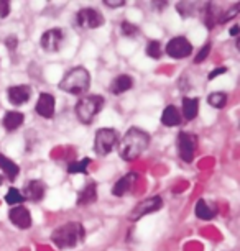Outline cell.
<instances>
[{"instance_id":"1","label":"cell","mask_w":240,"mask_h":251,"mask_svg":"<svg viewBox=\"0 0 240 251\" xmlns=\"http://www.w3.org/2000/svg\"><path fill=\"white\" fill-rule=\"evenodd\" d=\"M150 135L147 131L132 126L127 133L122 136L119 143V154L124 161H135L145 150L150 146Z\"/></svg>"},{"instance_id":"2","label":"cell","mask_w":240,"mask_h":251,"mask_svg":"<svg viewBox=\"0 0 240 251\" xmlns=\"http://www.w3.org/2000/svg\"><path fill=\"white\" fill-rule=\"evenodd\" d=\"M86 238V228L79 222H68L51 233V241L59 250H71Z\"/></svg>"},{"instance_id":"3","label":"cell","mask_w":240,"mask_h":251,"mask_svg":"<svg viewBox=\"0 0 240 251\" xmlns=\"http://www.w3.org/2000/svg\"><path fill=\"white\" fill-rule=\"evenodd\" d=\"M89 86H91V75H89V71L86 68H82V66L69 69L59 82L61 91L73 94V96H82V94H86L89 91Z\"/></svg>"},{"instance_id":"4","label":"cell","mask_w":240,"mask_h":251,"mask_svg":"<svg viewBox=\"0 0 240 251\" xmlns=\"http://www.w3.org/2000/svg\"><path fill=\"white\" fill-rule=\"evenodd\" d=\"M104 107V97L102 96H86L76 103V117L84 125H91L96 115Z\"/></svg>"},{"instance_id":"5","label":"cell","mask_w":240,"mask_h":251,"mask_svg":"<svg viewBox=\"0 0 240 251\" xmlns=\"http://www.w3.org/2000/svg\"><path fill=\"white\" fill-rule=\"evenodd\" d=\"M117 141H119V135L114 128H101L97 130L94 138V151L99 156H106L115 148Z\"/></svg>"},{"instance_id":"6","label":"cell","mask_w":240,"mask_h":251,"mask_svg":"<svg viewBox=\"0 0 240 251\" xmlns=\"http://www.w3.org/2000/svg\"><path fill=\"white\" fill-rule=\"evenodd\" d=\"M161 207H163V199L160 196L143 199L142 202H138L133 208H132V212L129 214V220L130 222H138L142 217L148 215V214H155V212H158Z\"/></svg>"},{"instance_id":"7","label":"cell","mask_w":240,"mask_h":251,"mask_svg":"<svg viewBox=\"0 0 240 251\" xmlns=\"http://www.w3.org/2000/svg\"><path fill=\"white\" fill-rule=\"evenodd\" d=\"M164 51H166V54L169 58L183 59V58H187V56L192 53V45L185 36H175L168 41Z\"/></svg>"},{"instance_id":"8","label":"cell","mask_w":240,"mask_h":251,"mask_svg":"<svg viewBox=\"0 0 240 251\" xmlns=\"http://www.w3.org/2000/svg\"><path fill=\"white\" fill-rule=\"evenodd\" d=\"M197 146V138L194 135L181 131L178 135V154L185 163H192L194 159V151Z\"/></svg>"},{"instance_id":"9","label":"cell","mask_w":240,"mask_h":251,"mask_svg":"<svg viewBox=\"0 0 240 251\" xmlns=\"http://www.w3.org/2000/svg\"><path fill=\"white\" fill-rule=\"evenodd\" d=\"M76 22L81 28L94 30V28H101L104 25V15L96 8H82V10L78 12Z\"/></svg>"},{"instance_id":"10","label":"cell","mask_w":240,"mask_h":251,"mask_svg":"<svg viewBox=\"0 0 240 251\" xmlns=\"http://www.w3.org/2000/svg\"><path fill=\"white\" fill-rule=\"evenodd\" d=\"M63 41H64L63 30H59V28H51V30L45 31L43 35H41L40 45L46 53H56V51H59V48L63 46Z\"/></svg>"},{"instance_id":"11","label":"cell","mask_w":240,"mask_h":251,"mask_svg":"<svg viewBox=\"0 0 240 251\" xmlns=\"http://www.w3.org/2000/svg\"><path fill=\"white\" fill-rule=\"evenodd\" d=\"M8 219H10L12 224L15 226H18L20 230H28L33 225L30 210L23 205H15L13 208H10V212H8Z\"/></svg>"},{"instance_id":"12","label":"cell","mask_w":240,"mask_h":251,"mask_svg":"<svg viewBox=\"0 0 240 251\" xmlns=\"http://www.w3.org/2000/svg\"><path fill=\"white\" fill-rule=\"evenodd\" d=\"M20 192L25 201L40 202L46 194V186L43 181H40V179H33V181H28L25 184V187H23Z\"/></svg>"},{"instance_id":"13","label":"cell","mask_w":240,"mask_h":251,"mask_svg":"<svg viewBox=\"0 0 240 251\" xmlns=\"http://www.w3.org/2000/svg\"><path fill=\"white\" fill-rule=\"evenodd\" d=\"M7 96H8V100H10V103H13V105H23V103H27L28 100H30L31 87L25 86V84L12 86V87H8Z\"/></svg>"},{"instance_id":"14","label":"cell","mask_w":240,"mask_h":251,"mask_svg":"<svg viewBox=\"0 0 240 251\" xmlns=\"http://www.w3.org/2000/svg\"><path fill=\"white\" fill-rule=\"evenodd\" d=\"M36 113L43 118H53L54 115V97L51 94H40L38 100H36V107H35Z\"/></svg>"},{"instance_id":"15","label":"cell","mask_w":240,"mask_h":251,"mask_svg":"<svg viewBox=\"0 0 240 251\" xmlns=\"http://www.w3.org/2000/svg\"><path fill=\"white\" fill-rule=\"evenodd\" d=\"M194 214L197 219H201V220H211L217 215V205H215V203H209L208 201H204V199H199V201L196 202Z\"/></svg>"},{"instance_id":"16","label":"cell","mask_w":240,"mask_h":251,"mask_svg":"<svg viewBox=\"0 0 240 251\" xmlns=\"http://www.w3.org/2000/svg\"><path fill=\"white\" fill-rule=\"evenodd\" d=\"M138 179V176H136L135 173H129V174H125L124 177H120L119 181H117L114 184V189H112V194H114L115 197H122V196H125L127 192L130 191L132 186H133V182Z\"/></svg>"},{"instance_id":"17","label":"cell","mask_w":240,"mask_h":251,"mask_svg":"<svg viewBox=\"0 0 240 251\" xmlns=\"http://www.w3.org/2000/svg\"><path fill=\"white\" fill-rule=\"evenodd\" d=\"M133 87V79L130 77L129 74H120L112 80L110 84V92L114 96H120V94H125L127 91Z\"/></svg>"},{"instance_id":"18","label":"cell","mask_w":240,"mask_h":251,"mask_svg":"<svg viewBox=\"0 0 240 251\" xmlns=\"http://www.w3.org/2000/svg\"><path fill=\"white\" fill-rule=\"evenodd\" d=\"M23 120H25V117H23L22 112H17V110H10L5 113V117H3V128L7 131H15L17 128H20L23 125Z\"/></svg>"},{"instance_id":"19","label":"cell","mask_w":240,"mask_h":251,"mask_svg":"<svg viewBox=\"0 0 240 251\" xmlns=\"http://www.w3.org/2000/svg\"><path fill=\"white\" fill-rule=\"evenodd\" d=\"M97 201V186L96 182H89L86 187L78 194V205H89Z\"/></svg>"},{"instance_id":"20","label":"cell","mask_w":240,"mask_h":251,"mask_svg":"<svg viewBox=\"0 0 240 251\" xmlns=\"http://www.w3.org/2000/svg\"><path fill=\"white\" fill-rule=\"evenodd\" d=\"M0 169L3 171V174L10 179V181H15L17 176L20 174V168H18L17 163H13L10 158H7L5 154L0 153Z\"/></svg>"},{"instance_id":"21","label":"cell","mask_w":240,"mask_h":251,"mask_svg":"<svg viewBox=\"0 0 240 251\" xmlns=\"http://www.w3.org/2000/svg\"><path fill=\"white\" fill-rule=\"evenodd\" d=\"M197 110H199V99H196V97L183 99V117H185L187 122L194 120L197 117Z\"/></svg>"},{"instance_id":"22","label":"cell","mask_w":240,"mask_h":251,"mask_svg":"<svg viewBox=\"0 0 240 251\" xmlns=\"http://www.w3.org/2000/svg\"><path fill=\"white\" fill-rule=\"evenodd\" d=\"M181 113L180 110L175 107V105H168L166 108L163 110V115H161V123L164 126H178L181 123Z\"/></svg>"},{"instance_id":"23","label":"cell","mask_w":240,"mask_h":251,"mask_svg":"<svg viewBox=\"0 0 240 251\" xmlns=\"http://www.w3.org/2000/svg\"><path fill=\"white\" fill-rule=\"evenodd\" d=\"M91 164V159L84 158L81 161H74V163H69L68 166V173L69 174H87V166Z\"/></svg>"},{"instance_id":"24","label":"cell","mask_w":240,"mask_h":251,"mask_svg":"<svg viewBox=\"0 0 240 251\" xmlns=\"http://www.w3.org/2000/svg\"><path fill=\"white\" fill-rule=\"evenodd\" d=\"M227 100H229V97H227V94H225V92H213L208 97V103L211 107H214V108H224L225 103H227Z\"/></svg>"},{"instance_id":"25","label":"cell","mask_w":240,"mask_h":251,"mask_svg":"<svg viewBox=\"0 0 240 251\" xmlns=\"http://www.w3.org/2000/svg\"><path fill=\"white\" fill-rule=\"evenodd\" d=\"M202 20H204L206 26L209 28H214L217 20H215V13H214V3H206L204 10H202Z\"/></svg>"},{"instance_id":"26","label":"cell","mask_w":240,"mask_h":251,"mask_svg":"<svg viewBox=\"0 0 240 251\" xmlns=\"http://www.w3.org/2000/svg\"><path fill=\"white\" fill-rule=\"evenodd\" d=\"M23 201H25V199H23L22 192L18 191L17 187H10V189H8V192H7V196H5V202L8 203V205H12V207L22 205Z\"/></svg>"},{"instance_id":"27","label":"cell","mask_w":240,"mask_h":251,"mask_svg":"<svg viewBox=\"0 0 240 251\" xmlns=\"http://www.w3.org/2000/svg\"><path fill=\"white\" fill-rule=\"evenodd\" d=\"M145 53H147V56H150V58H153V59L161 58V45H160V41H157V40L148 41L147 48H145Z\"/></svg>"},{"instance_id":"28","label":"cell","mask_w":240,"mask_h":251,"mask_svg":"<svg viewBox=\"0 0 240 251\" xmlns=\"http://www.w3.org/2000/svg\"><path fill=\"white\" fill-rule=\"evenodd\" d=\"M120 31H122V35L127 36V38H132V36H135L136 33H138V26L135 25V23H130V22H122L120 23Z\"/></svg>"},{"instance_id":"29","label":"cell","mask_w":240,"mask_h":251,"mask_svg":"<svg viewBox=\"0 0 240 251\" xmlns=\"http://www.w3.org/2000/svg\"><path fill=\"white\" fill-rule=\"evenodd\" d=\"M239 15V5H235L234 8H230L227 12H222V15L217 18V23H225V22H230L232 18H235Z\"/></svg>"},{"instance_id":"30","label":"cell","mask_w":240,"mask_h":251,"mask_svg":"<svg viewBox=\"0 0 240 251\" xmlns=\"http://www.w3.org/2000/svg\"><path fill=\"white\" fill-rule=\"evenodd\" d=\"M209 51H211V45H209V43L202 46L199 53L196 54V58H194V64H199V63H202V61H204V59L209 56Z\"/></svg>"},{"instance_id":"31","label":"cell","mask_w":240,"mask_h":251,"mask_svg":"<svg viewBox=\"0 0 240 251\" xmlns=\"http://www.w3.org/2000/svg\"><path fill=\"white\" fill-rule=\"evenodd\" d=\"M10 13V2L8 0H0V18H5Z\"/></svg>"},{"instance_id":"32","label":"cell","mask_w":240,"mask_h":251,"mask_svg":"<svg viewBox=\"0 0 240 251\" xmlns=\"http://www.w3.org/2000/svg\"><path fill=\"white\" fill-rule=\"evenodd\" d=\"M5 45H7V48L13 51V50H17V46H18V40H17V36H8L7 40H5Z\"/></svg>"},{"instance_id":"33","label":"cell","mask_w":240,"mask_h":251,"mask_svg":"<svg viewBox=\"0 0 240 251\" xmlns=\"http://www.w3.org/2000/svg\"><path fill=\"white\" fill-rule=\"evenodd\" d=\"M227 73V68H217V69H213L209 73V75H208V79L209 80H214L215 77H217V75H220V74H225Z\"/></svg>"},{"instance_id":"34","label":"cell","mask_w":240,"mask_h":251,"mask_svg":"<svg viewBox=\"0 0 240 251\" xmlns=\"http://www.w3.org/2000/svg\"><path fill=\"white\" fill-rule=\"evenodd\" d=\"M104 5L110 7V8H117V7H124V5H125V2H124V0H119V2H112V0H106Z\"/></svg>"},{"instance_id":"35","label":"cell","mask_w":240,"mask_h":251,"mask_svg":"<svg viewBox=\"0 0 240 251\" xmlns=\"http://www.w3.org/2000/svg\"><path fill=\"white\" fill-rule=\"evenodd\" d=\"M239 31H240V28H239V25H235V26H232V28H230V36H237V35H239Z\"/></svg>"},{"instance_id":"36","label":"cell","mask_w":240,"mask_h":251,"mask_svg":"<svg viewBox=\"0 0 240 251\" xmlns=\"http://www.w3.org/2000/svg\"><path fill=\"white\" fill-rule=\"evenodd\" d=\"M2 182H3V177H2V176H0V186H2Z\"/></svg>"}]
</instances>
